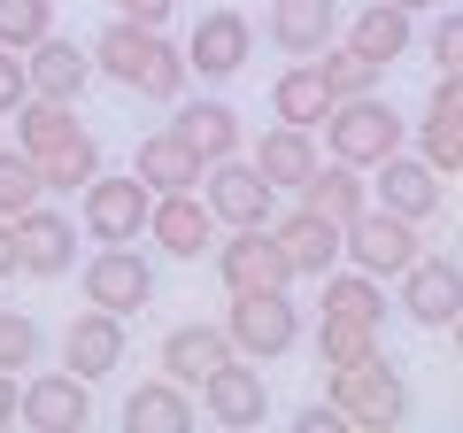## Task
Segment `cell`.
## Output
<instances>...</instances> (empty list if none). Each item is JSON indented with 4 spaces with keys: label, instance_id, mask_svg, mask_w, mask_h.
I'll return each instance as SVG.
<instances>
[{
    "label": "cell",
    "instance_id": "cell-30",
    "mask_svg": "<svg viewBox=\"0 0 463 433\" xmlns=\"http://www.w3.org/2000/svg\"><path fill=\"white\" fill-rule=\"evenodd\" d=\"M8 124H16V148H24V155H54L62 140L85 132V124H78V101H47V93H32Z\"/></svg>",
    "mask_w": 463,
    "mask_h": 433
},
{
    "label": "cell",
    "instance_id": "cell-25",
    "mask_svg": "<svg viewBox=\"0 0 463 433\" xmlns=\"http://www.w3.org/2000/svg\"><path fill=\"white\" fill-rule=\"evenodd\" d=\"M340 109V93H332V78H325V63H286L279 78H270V117L279 124H309V132H325V117Z\"/></svg>",
    "mask_w": 463,
    "mask_h": 433
},
{
    "label": "cell",
    "instance_id": "cell-45",
    "mask_svg": "<svg viewBox=\"0 0 463 433\" xmlns=\"http://www.w3.org/2000/svg\"><path fill=\"white\" fill-rule=\"evenodd\" d=\"M448 341H456V356H463V317H456V325H448Z\"/></svg>",
    "mask_w": 463,
    "mask_h": 433
},
{
    "label": "cell",
    "instance_id": "cell-36",
    "mask_svg": "<svg viewBox=\"0 0 463 433\" xmlns=\"http://www.w3.org/2000/svg\"><path fill=\"white\" fill-rule=\"evenodd\" d=\"M47 32H54V0H0V47L32 54Z\"/></svg>",
    "mask_w": 463,
    "mask_h": 433
},
{
    "label": "cell",
    "instance_id": "cell-7",
    "mask_svg": "<svg viewBox=\"0 0 463 433\" xmlns=\"http://www.w3.org/2000/svg\"><path fill=\"white\" fill-rule=\"evenodd\" d=\"M78 294L100 302V310H116V317H132V310H147V302H155V264L139 255V240L93 248L78 264Z\"/></svg>",
    "mask_w": 463,
    "mask_h": 433
},
{
    "label": "cell",
    "instance_id": "cell-39",
    "mask_svg": "<svg viewBox=\"0 0 463 433\" xmlns=\"http://www.w3.org/2000/svg\"><path fill=\"white\" fill-rule=\"evenodd\" d=\"M24 101H32V63H24L16 47H0V124L16 117Z\"/></svg>",
    "mask_w": 463,
    "mask_h": 433
},
{
    "label": "cell",
    "instance_id": "cell-18",
    "mask_svg": "<svg viewBox=\"0 0 463 433\" xmlns=\"http://www.w3.org/2000/svg\"><path fill=\"white\" fill-rule=\"evenodd\" d=\"M340 32H347V24H340V0H270V8H263V39L279 54H294V63L325 54Z\"/></svg>",
    "mask_w": 463,
    "mask_h": 433
},
{
    "label": "cell",
    "instance_id": "cell-2",
    "mask_svg": "<svg viewBox=\"0 0 463 433\" xmlns=\"http://www.w3.org/2000/svg\"><path fill=\"white\" fill-rule=\"evenodd\" d=\"M325 380V395L347 410V426L355 433H394V426H410V410H417V395H410V380L394 371V356H371V364H347V371H317Z\"/></svg>",
    "mask_w": 463,
    "mask_h": 433
},
{
    "label": "cell",
    "instance_id": "cell-5",
    "mask_svg": "<svg viewBox=\"0 0 463 433\" xmlns=\"http://www.w3.org/2000/svg\"><path fill=\"white\" fill-rule=\"evenodd\" d=\"M232 349L255 356V364H279V356L301 349V333H309V317H301L294 286H279V294H232Z\"/></svg>",
    "mask_w": 463,
    "mask_h": 433
},
{
    "label": "cell",
    "instance_id": "cell-3",
    "mask_svg": "<svg viewBox=\"0 0 463 433\" xmlns=\"http://www.w3.org/2000/svg\"><path fill=\"white\" fill-rule=\"evenodd\" d=\"M402 148H410V124H402V109L386 93H355V101H340L325 117V155L332 163L379 170L386 155H402Z\"/></svg>",
    "mask_w": 463,
    "mask_h": 433
},
{
    "label": "cell",
    "instance_id": "cell-1",
    "mask_svg": "<svg viewBox=\"0 0 463 433\" xmlns=\"http://www.w3.org/2000/svg\"><path fill=\"white\" fill-rule=\"evenodd\" d=\"M93 70L109 85H124V93H139V101H163V109H178L185 85H194L185 47H170L163 24H132V16H116L109 32L93 39Z\"/></svg>",
    "mask_w": 463,
    "mask_h": 433
},
{
    "label": "cell",
    "instance_id": "cell-16",
    "mask_svg": "<svg viewBox=\"0 0 463 433\" xmlns=\"http://www.w3.org/2000/svg\"><path fill=\"white\" fill-rule=\"evenodd\" d=\"M24 426L32 433H85L93 426V380H78V371H32L24 380Z\"/></svg>",
    "mask_w": 463,
    "mask_h": 433
},
{
    "label": "cell",
    "instance_id": "cell-44",
    "mask_svg": "<svg viewBox=\"0 0 463 433\" xmlns=\"http://www.w3.org/2000/svg\"><path fill=\"white\" fill-rule=\"evenodd\" d=\"M402 8H410V16H432V8H440V0H402Z\"/></svg>",
    "mask_w": 463,
    "mask_h": 433
},
{
    "label": "cell",
    "instance_id": "cell-6",
    "mask_svg": "<svg viewBox=\"0 0 463 433\" xmlns=\"http://www.w3.org/2000/svg\"><path fill=\"white\" fill-rule=\"evenodd\" d=\"M209 264H216V279H224V294H279V286H301L270 225H240V233H224Z\"/></svg>",
    "mask_w": 463,
    "mask_h": 433
},
{
    "label": "cell",
    "instance_id": "cell-4",
    "mask_svg": "<svg viewBox=\"0 0 463 433\" xmlns=\"http://www.w3.org/2000/svg\"><path fill=\"white\" fill-rule=\"evenodd\" d=\"M155 216V186L139 170H100L93 186L78 194V225L93 248H116V240H139Z\"/></svg>",
    "mask_w": 463,
    "mask_h": 433
},
{
    "label": "cell",
    "instance_id": "cell-21",
    "mask_svg": "<svg viewBox=\"0 0 463 433\" xmlns=\"http://www.w3.org/2000/svg\"><path fill=\"white\" fill-rule=\"evenodd\" d=\"M62 364L78 371V380H109V371L124 364V317L100 310V302H85L62 325Z\"/></svg>",
    "mask_w": 463,
    "mask_h": 433
},
{
    "label": "cell",
    "instance_id": "cell-26",
    "mask_svg": "<svg viewBox=\"0 0 463 433\" xmlns=\"http://www.w3.org/2000/svg\"><path fill=\"white\" fill-rule=\"evenodd\" d=\"M194 418H201L194 387H178L170 371H155L124 395V433H194Z\"/></svg>",
    "mask_w": 463,
    "mask_h": 433
},
{
    "label": "cell",
    "instance_id": "cell-15",
    "mask_svg": "<svg viewBox=\"0 0 463 433\" xmlns=\"http://www.w3.org/2000/svg\"><path fill=\"white\" fill-rule=\"evenodd\" d=\"M410 140H417V155H425L440 178H456V170H463V78H456V70L432 78V93H425V109H417Z\"/></svg>",
    "mask_w": 463,
    "mask_h": 433
},
{
    "label": "cell",
    "instance_id": "cell-37",
    "mask_svg": "<svg viewBox=\"0 0 463 433\" xmlns=\"http://www.w3.org/2000/svg\"><path fill=\"white\" fill-rule=\"evenodd\" d=\"M39 349H47V333H39V317L32 310H8L0 302V371H32Z\"/></svg>",
    "mask_w": 463,
    "mask_h": 433
},
{
    "label": "cell",
    "instance_id": "cell-41",
    "mask_svg": "<svg viewBox=\"0 0 463 433\" xmlns=\"http://www.w3.org/2000/svg\"><path fill=\"white\" fill-rule=\"evenodd\" d=\"M116 16H132V24H170V16H178V0H116Z\"/></svg>",
    "mask_w": 463,
    "mask_h": 433
},
{
    "label": "cell",
    "instance_id": "cell-33",
    "mask_svg": "<svg viewBox=\"0 0 463 433\" xmlns=\"http://www.w3.org/2000/svg\"><path fill=\"white\" fill-rule=\"evenodd\" d=\"M39 170H47V194H85V186L100 178V140L93 132L62 140L54 155H39Z\"/></svg>",
    "mask_w": 463,
    "mask_h": 433
},
{
    "label": "cell",
    "instance_id": "cell-38",
    "mask_svg": "<svg viewBox=\"0 0 463 433\" xmlns=\"http://www.w3.org/2000/svg\"><path fill=\"white\" fill-rule=\"evenodd\" d=\"M425 54H432L440 70H456V78H463V8H440V16L425 24Z\"/></svg>",
    "mask_w": 463,
    "mask_h": 433
},
{
    "label": "cell",
    "instance_id": "cell-17",
    "mask_svg": "<svg viewBox=\"0 0 463 433\" xmlns=\"http://www.w3.org/2000/svg\"><path fill=\"white\" fill-rule=\"evenodd\" d=\"M232 325H209V317H185V325H170L163 333V349H155V371H170L178 387H194L201 395V380H209L216 364H232Z\"/></svg>",
    "mask_w": 463,
    "mask_h": 433
},
{
    "label": "cell",
    "instance_id": "cell-9",
    "mask_svg": "<svg viewBox=\"0 0 463 433\" xmlns=\"http://www.w3.org/2000/svg\"><path fill=\"white\" fill-rule=\"evenodd\" d=\"M394 310L410 317V325H425V333H448L463 317V264L456 255H417L394 279Z\"/></svg>",
    "mask_w": 463,
    "mask_h": 433
},
{
    "label": "cell",
    "instance_id": "cell-19",
    "mask_svg": "<svg viewBox=\"0 0 463 433\" xmlns=\"http://www.w3.org/2000/svg\"><path fill=\"white\" fill-rule=\"evenodd\" d=\"M371 194H379V209H394V216H440V201H448V186H440V170L425 163L417 148H402V155H386L379 170H371Z\"/></svg>",
    "mask_w": 463,
    "mask_h": 433
},
{
    "label": "cell",
    "instance_id": "cell-13",
    "mask_svg": "<svg viewBox=\"0 0 463 433\" xmlns=\"http://www.w3.org/2000/svg\"><path fill=\"white\" fill-rule=\"evenodd\" d=\"M270 233H279V248H286V264H294V279H317V286H325L332 271L347 264V225H332V216L309 209V201H294Z\"/></svg>",
    "mask_w": 463,
    "mask_h": 433
},
{
    "label": "cell",
    "instance_id": "cell-10",
    "mask_svg": "<svg viewBox=\"0 0 463 433\" xmlns=\"http://www.w3.org/2000/svg\"><path fill=\"white\" fill-rule=\"evenodd\" d=\"M185 63H194L201 85H224L255 63V24L240 8H201L194 32H185Z\"/></svg>",
    "mask_w": 463,
    "mask_h": 433
},
{
    "label": "cell",
    "instance_id": "cell-20",
    "mask_svg": "<svg viewBox=\"0 0 463 433\" xmlns=\"http://www.w3.org/2000/svg\"><path fill=\"white\" fill-rule=\"evenodd\" d=\"M16 240H24V279H70L78 271V216L70 209H24L16 216Z\"/></svg>",
    "mask_w": 463,
    "mask_h": 433
},
{
    "label": "cell",
    "instance_id": "cell-27",
    "mask_svg": "<svg viewBox=\"0 0 463 433\" xmlns=\"http://www.w3.org/2000/svg\"><path fill=\"white\" fill-rule=\"evenodd\" d=\"M170 124H178V132L194 140V155H201V163L248 155V124H240V109H232V101H216V93H201V101H178V109H170Z\"/></svg>",
    "mask_w": 463,
    "mask_h": 433
},
{
    "label": "cell",
    "instance_id": "cell-11",
    "mask_svg": "<svg viewBox=\"0 0 463 433\" xmlns=\"http://www.w3.org/2000/svg\"><path fill=\"white\" fill-rule=\"evenodd\" d=\"M417 255H425V240H417V216H394V209H379V201H371V209L347 225V264L371 271V279H402Z\"/></svg>",
    "mask_w": 463,
    "mask_h": 433
},
{
    "label": "cell",
    "instance_id": "cell-12",
    "mask_svg": "<svg viewBox=\"0 0 463 433\" xmlns=\"http://www.w3.org/2000/svg\"><path fill=\"white\" fill-rule=\"evenodd\" d=\"M147 240H155V255H170V264H201V255H216L224 225H216L209 194H155Z\"/></svg>",
    "mask_w": 463,
    "mask_h": 433
},
{
    "label": "cell",
    "instance_id": "cell-40",
    "mask_svg": "<svg viewBox=\"0 0 463 433\" xmlns=\"http://www.w3.org/2000/svg\"><path fill=\"white\" fill-rule=\"evenodd\" d=\"M294 426H301V433H347V410L325 395V402H301V410H294Z\"/></svg>",
    "mask_w": 463,
    "mask_h": 433
},
{
    "label": "cell",
    "instance_id": "cell-8",
    "mask_svg": "<svg viewBox=\"0 0 463 433\" xmlns=\"http://www.w3.org/2000/svg\"><path fill=\"white\" fill-rule=\"evenodd\" d=\"M201 194H209L216 225L224 233H240V225H279V186L255 170V155H224V163H209V178H201Z\"/></svg>",
    "mask_w": 463,
    "mask_h": 433
},
{
    "label": "cell",
    "instance_id": "cell-42",
    "mask_svg": "<svg viewBox=\"0 0 463 433\" xmlns=\"http://www.w3.org/2000/svg\"><path fill=\"white\" fill-rule=\"evenodd\" d=\"M24 271V240H16V216H0V279Z\"/></svg>",
    "mask_w": 463,
    "mask_h": 433
},
{
    "label": "cell",
    "instance_id": "cell-34",
    "mask_svg": "<svg viewBox=\"0 0 463 433\" xmlns=\"http://www.w3.org/2000/svg\"><path fill=\"white\" fill-rule=\"evenodd\" d=\"M47 201V170H39V155L24 148H0V216H24Z\"/></svg>",
    "mask_w": 463,
    "mask_h": 433
},
{
    "label": "cell",
    "instance_id": "cell-31",
    "mask_svg": "<svg viewBox=\"0 0 463 433\" xmlns=\"http://www.w3.org/2000/svg\"><path fill=\"white\" fill-rule=\"evenodd\" d=\"M301 201H309V209H325L332 225H355V216H364L379 194H371V170H355V163H325V170L309 178V194H301Z\"/></svg>",
    "mask_w": 463,
    "mask_h": 433
},
{
    "label": "cell",
    "instance_id": "cell-35",
    "mask_svg": "<svg viewBox=\"0 0 463 433\" xmlns=\"http://www.w3.org/2000/svg\"><path fill=\"white\" fill-rule=\"evenodd\" d=\"M317 63H325V78H332V93H340V101H355V93H379V85H386V70L371 63V54H355L347 39H332V47L317 54Z\"/></svg>",
    "mask_w": 463,
    "mask_h": 433
},
{
    "label": "cell",
    "instance_id": "cell-32",
    "mask_svg": "<svg viewBox=\"0 0 463 433\" xmlns=\"http://www.w3.org/2000/svg\"><path fill=\"white\" fill-rule=\"evenodd\" d=\"M317 310H340V317H364V325H386V279H371V271H332L325 279V302Z\"/></svg>",
    "mask_w": 463,
    "mask_h": 433
},
{
    "label": "cell",
    "instance_id": "cell-24",
    "mask_svg": "<svg viewBox=\"0 0 463 433\" xmlns=\"http://www.w3.org/2000/svg\"><path fill=\"white\" fill-rule=\"evenodd\" d=\"M340 39H347L355 54H371L379 70H394L402 54L417 47V16L402 8V0H364V8L347 16V32H340Z\"/></svg>",
    "mask_w": 463,
    "mask_h": 433
},
{
    "label": "cell",
    "instance_id": "cell-28",
    "mask_svg": "<svg viewBox=\"0 0 463 433\" xmlns=\"http://www.w3.org/2000/svg\"><path fill=\"white\" fill-rule=\"evenodd\" d=\"M24 63H32V93H47V101H85V85L100 78L93 47H78V39H62V32H47Z\"/></svg>",
    "mask_w": 463,
    "mask_h": 433
},
{
    "label": "cell",
    "instance_id": "cell-22",
    "mask_svg": "<svg viewBox=\"0 0 463 433\" xmlns=\"http://www.w3.org/2000/svg\"><path fill=\"white\" fill-rule=\"evenodd\" d=\"M248 155H255V170H263L279 194H294V201L309 194V178L325 170V155H317V132H309V124H270Z\"/></svg>",
    "mask_w": 463,
    "mask_h": 433
},
{
    "label": "cell",
    "instance_id": "cell-43",
    "mask_svg": "<svg viewBox=\"0 0 463 433\" xmlns=\"http://www.w3.org/2000/svg\"><path fill=\"white\" fill-rule=\"evenodd\" d=\"M16 418H24V380L0 371V426H16Z\"/></svg>",
    "mask_w": 463,
    "mask_h": 433
},
{
    "label": "cell",
    "instance_id": "cell-29",
    "mask_svg": "<svg viewBox=\"0 0 463 433\" xmlns=\"http://www.w3.org/2000/svg\"><path fill=\"white\" fill-rule=\"evenodd\" d=\"M317 371H347V364H371L386 349V325H364V317H340V310H317Z\"/></svg>",
    "mask_w": 463,
    "mask_h": 433
},
{
    "label": "cell",
    "instance_id": "cell-23",
    "mask_svg": "<svg viewBox=\"0 0 463 433\" xmlns=\"http://www.w3.org/2000/svg\"><path fill=\"white\" fill-rule=\"evenodd\" d=\"M132 170L155 186V194H201V178H209V163L194 155V140H185L178 124H155V132L139 140Z\"/></svg>",
    "mask_w": 463,
    "mask_h": 433
},
{
    "label": "cell",
    "instance_id": "cell-14",
    "mask_svg": "<svg viewBox=\"0 0 463 433\" xmlns=\"http://www.w3.org/2000/svg\"><path fill=\"white\" fill-rule=\"evenodd\" d=\"M201 410L216 418L224 433H255L270 418V380L255 356H232V364H216L209 380H201Z\"/></svg>",
    "mask_w": 463,
    "mask_h": 433
}]
</instances>
